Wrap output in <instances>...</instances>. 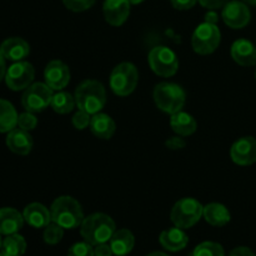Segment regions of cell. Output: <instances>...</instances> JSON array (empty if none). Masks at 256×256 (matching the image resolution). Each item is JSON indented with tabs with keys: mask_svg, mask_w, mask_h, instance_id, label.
Returning a JSON list of instances; mask_svg holds the SVG:
<instances>
[{
	"mask_svg": "<svg viewBox=\"0 0 256 256\" xmlns=\"http://www.w3.org/2000/svg\"><path fill=\"white\" fill-rule=\"evenodd\" d=\"M130 5L129 0H105L102 12L106 22L112 26L124 24L130 15Z\"/></svg>",
	"mask_w": 256,
	"mask_h": 256,
	"instance_id": "5bb4252c",
	"label": "cell"
},
{
	"mask_svg": "<svg viewBox=\"0 0 256 256\" xmlns=\"http://www.w3.org/2000/svg\"><path fill=\"white\" fill-rule=\"evenodd\" d=\"M54 90L46 82H34L25 89L22 96V105L26 112H40L50 105Z\"/></svg>",
	"mask_w": 256,
	"mask_h": 256,
	"instance_id": "9c48e42d",
	"label": "cell"
},
{
	"mask_svg": "<svg viewBox=\"0 0 256 256\" xmlns=\"http://www.w3.org/2000/svg\"><path fill=\"white\" fill-rule=\"evenodd\" d=\"M146 256H169L168 254H165V252H152V254L146 255Z\"/></svg>",
	"mask_w": 256,
	"mask_h": 256,
	"instance_id": "60d3db41",
	"label": "cell"
},
{
	"mask_svg": "<svg viewBox=\"0 0 256 256\" xmlns=\"http://www.w3.org/2000/svg\"><path fill=\"white\" fill-rule=\"evenodd\" d=\"M22 216L25 222L35 229L46 228L52 222V214L49 209L40 202H32L25 206Z\"/></svg>",
	"mask_w": 256,
	"mask_h": 256,
	"instance_id": "2e32d148",
	"label": "cell"
},
{
	"mask_svg": "<svg viewBox=\"0 0 256 256\" xmlns=\"http://www.w3.org/2000/svg\"><path fill=\"white\" fill-rule=\"evenodd\" d=\"M154 102L162 112L174 114L184 108L186 94L180 85L174 82H159L154 88Z\"/></svg>",
	"mask_w": 256,
	"mask_h": 256,
	"instance_id": "277c9868",
	"label": "cell"
},
{
	"mask_svg": "<svg viewBox=\"0 0 256 256\" xmlns=\"http://www.w3.org/2000/svg\"><path fill=\"white\" fill-rule=\"evenodd\" d=\"M44 79L46 85L52 90H62L70 82V70L65 62L52 60L44 70Z\"/></svg>",
	"mask_w": 256,
	"mask_h": 256,
	"instance_id": "4fadbf2b",
	"label": "cell"
},
{
	"mask_svg": "<svg viewBox=\"0 0 256 256\" xmlns=\"http://www.w3.org/2000/svg\"><path fill=\"white\" fill-rule=\"evenodd\" d=\"M232 58L242 66H254L256 64V45L248 39H238L232 45Z\"/></svg>",
	"mask_w": 256,
	"mask_h": 256,
	"instance_id": "9a60e30c",
	"label": "cell"
},
{
	"mask_svg": "<svg viewBox=\"0 0 256 256\" xmlns=\"http://www.w3.org/2000/svg\"><path fill=\"white\" fill-rule=\"evenodd\" d=\"M245 2H248V4L250 5H256V0H244Z\"/></svg>",
	"mask_w": 256,
	"mask_h": 256,
	"instance_id": "7bdbcfd3",
	"label": "cell"
},
{
	"mask_svg": "<svg viewBox=\"0 0 256 256\" xmlns=\"http://www.w3.org/2000/svg\"><path fill=\"white\" fill-rule=\"evenodd\" d=\"M34 76V66L30 62L22 60V62H15L6 70L5 82L10 90L19 92V90H25L28 86H30Z\"/></svg>",
	"mask_w": 256,
	"mask_h": 256,
	"instance_id": "30bf717a",
	"label": "cell"
},
{
	"mask_svg": "<svg viewBox=\"0 0 256 256\" xmlns=\"http://www.w3.org/2000/svg\"><path fill=\"white\" fill-rule=\"evenodd\" d=\"M94 254L95 256H112L114 255V252H112L110 244L104 242V244H99L95 246Z\"/></svg>",
	"mask_w": 256,
	"mask_h": 256,
	"instance_id": "8d00e7d4",
	"label": "cell"
},
{
	"mask_svg": "<svg viewBox=\"0 0 256 256\" xmlns=\"http://www.w3.org/2000/svg\"><path fill=\"white\" fill-rule=\"evenodd\" d=\"M95 2L96 0H62L66 9L75 12H85V10L90 9L95 4Z\"/></svg>",
	"mask_w": 256,
	"mask_h": 256,
	"instance_id": "1f68e13d",
	"label": "cell"
},
{
	"mask_svg": "<svg viewBox=\"0 0 256 256\" xmlns=\"http://www.w3.org/2000/svg\"><path fill=\"white\" fill-rule=\"evenodd\" d=\"M198 2H200L202 8H206L209 10H216L220 8H224L230 0H198Z\"/></svg>",
	"mask_w": 256,
	"mask_h": 256,
	"instance_id": "e575fe53",
	"label": "cell"
},
{
	"mask_svg": "<svg viewBox=\"0 0 256 256\" xmlns=\"http://www.w3.org/2000/svg\"><path fill=\"white\" fill-rule=\"evenodd\" d=\"M135 238L132 232L128 229H120L114 232L110 239V246L116 256H125L134 249Z\"/></svg>",
	"mask_w": 256,
	"mask_h": 256,
	"instance_id": "603a6c76",
	"label": "cell"
},
{
	"mask_svg": "<svg viewBox=\"0 0 256 256\" xmlns=\"http://www.w3.org/2000/svg\"><path fill=\"white\" fill-rule=\"evenodd\" d=\"M0 52L6 60L22 62L29 55L30 46L22 38H9L0 45Z\"/></svg>",
	"mask_w": 256,
	"mask_h": 256,
	"instance_id": "e0dca14e",
	"label": "cell"
},
{
	"mask_svg": "<svg viewBox=\"0 0 256 256\" xmlns=\"http://www.w3.org/2000/svg\"><path fill=\"white\" fill-rule=\"evenodd\" d=\"M165 145H166L168 149L170 150H182L184 149L185 145H186V142H185L180 135H178V136L169 138V139L165 142Z\"/></svg>",
	"mask_w": 256,
	"mask_h": 256,
	"instance_id": "836d02e7",
	"label": "cell"
},
{
	"mask_svg": "<svg viewBox=\"0 0 256 256\" xmlns=\"http://www.w3.org/2000/svg\"><path fill=\"white\" fill-rule=\"evenodd\" d=\"M189 256H225V252L218 242H204L198 245Z\"/></svg>",
	"mask_w": 256,
	"mask_h": 256,
	"instance_id": "83f0119b",
	"label": "cell"
},
{
	"mask_svg": "<svg viewBox=\"0 0 256 256\" xmlns=\"http://www.w3.org/2000/svg\"><path fill=\"white\" fill-rule=\"evenodd\" d=\"M2 234H0V249H2Z\"/></svg>",
	"mask_w": 256,
	"mask_h": 256,
	"instance_id": "ee69618b",
	"label": "cell"
},
{
	"mask_svg": "<svg viewBox=\"0 0 256 256\" xmlns=\"http://www.w3.org/2000/svg\"><path fill=\"white\" fill-rule=\"evenodd\" d=\"M25 250H26V242L22 235L16 232V234L6 235V238L2 240L0 252L4 256H22Z\"/></svg>",
	"mask_w": 256,
	"mask_h": 256,
	"instance_id": "484cf974",
	"label": "cell"
},
{
	"mask_svg": "<svg viewBox=\"0 0 256 256\" xmlns=\"http://www.w3.org/2000/svg\"><path fill=\"white\" fill-rule=\"evenodd\" d=\"M0 256H4V255H2V252H0Z\"/></svg>",
	"mask_w": 256,
	"mask_h": 256,
	"instance_id": "f6af8a7d",
	"label": "cell"
},
{
	"mask_svg": "<svg viewBox=\"0 0 256 256\" xmlns=\"http://www.w3.org/2000/svg\"><path fill=\"white\" fill-rule=\"evenodd\" d=\"M52 222L62 229H75L80 226L84 220L82 205L72 196H59L54 200L50 208Z\"/></svg>",
	"mask_w": 256,
	"mask_h": 256,
	"instance_id": "3957f363",
	"label": "cell"
},
{
	"mask_svg": "<svg viewBox=\"0 0 256 256\" xmlns=\"http://www.w3.org/2000/svg\"><path fill=\"white\" fill-rule=\"evenodd\" d=\"M6 146L10 152L18 155H28L32 149V138L29 132L22 129H12L8 132Z\"/></svg>",
	"mask_w": 256,
	"mask_h": 256,
	"instance_id": "ac0fdd59",
	"label": "cell"
},
{
	"mask_svg": "<svg viewBox=\"0 0 256 256\" xmlns=\"http://www.w3.org/2000/svg\"><path fill=\"white\" fill-rule=\"evenodd\" d=\"M75 105H76V102H75L74 95H72L68 92H62V90L55 92L52 95V102H50V106L52 108V110L62 115L72 112Z\"/></svg>",
	"mask_w": 256,
	"mask_h": 256,
	"instance_id": "4316f807",
	"label": "cell"
},
{
	"mask_svg": "<svg viewBox=\"0 0 256 256\" xmlns=\"http://www.w3.org/2000/svg\"><path fill=\"white\" fill-rule=\"evenodd\" d=\"M229 256H256L255 252L252 249L246 246H239L235 248L234 250H232Z\"/></svg>",
	"mask_w": 256,
	"mask_h": 256,
	"instance_id": "74e56055",
	"label": "cell"
},
{
	"mask_svg": "<svg viewBox=\"0 0 256 256\" xmlns=\"http://www.w3.org/2000/svg\"><path fill=\"white\" fill-rule=\"evenodd\" d=\"M62 236H64V229L62 226H59L55 222H50L44 230V242L49 245H56L62 242Z\"/></svg>",
	"mask_w": 256,
	"mask_h": 256,
	"instance_id": "f1b7e54d",
	"label": "cell"
},
{
	"mask_svg": "<svg viewBox=\"0 0 256 256\" xmlns=\"http://www.w3.org/2000/svg\"><path fill=\"white\" fill-rule=\"evenodd\" d=\"M159 242L165 250L175 252L186 248L188 242H189V238L184 232V229L175 226L172 228V229L164 230L160 234Z\"/></svg>",
	"mask_w": 256,
	"mask_h": 256,
	"instance_id": "d6986e66",
	"label": "cell"
},
{
	"mask_svg": "<svg viewBox=\"0 0 256 256\" xmlns=\"http://www.w3.org/2000/svg\"><path fill=\"white\" fill-rule=\"evenodd\" d=\"M72 125H74L75 129L78 130H84L86 129L88 126H90V122H92V115L86 112H82V110H79L74 114L72 119Z\"/></svg>",
	"mask_w": 256,
	"mask_h": 256,
	"instance_id": "d6a6232c",
	"label": "cell"
},
{
	"mask_svg": "<svg viewBox=\"0 0 256 256\" xmlns=\"http://www.w3.org/2000/svg\"><path fill=\"white\" fill-rule=\"evenodd\" d=\"M90 132L99 139L108 140L112 138L115 132V122L104 112H98L92 116L90 122Z\"/></svg>",
	"mask_w": 256,
	"mask_h": 256,
	"instance_id": "44dd1931",
	"label": "cell"
},
{
	"mask_svg": "<svg viewBox=\"0 0 256 256\" xmlns=\"http://www.w3.org/2000/svg\"><path fill=\"white\" fill-rule=\"evenodd\" d=\"M222 18L225 24L232 29H242L252 19V12L245 2L232 0L222 8Z\"/></svg>",
	"mask_w": 256,
	"mask_h": 256,
	"instance_id": "8fae6325",
	"label": "cell"
},
{
	"mask_svg": "<svg viewBox=\"0 0 256 256\" xmlns=\"http://www.w3.org/2000/svg\"><path fill=\"white\" fill-rule=\"evenodd\" d=\"M139 72L132 62H122L112 69L110 74V88L118 96H128L136 88Z\"/></svg>",
	"mask_w": 256,
	"mask_h": 256,
	"instance_id": "8992f818",
	"label": "cell"
},
{
	"mask_svg": "<svg viewBox=\"0 0 256 256\" xmlns=\"http://www.w3.org/2000/svg\"><path fill=\"white\" fill-rule=\"evenodd\" d=\"M130 4H134V5H138V4H142L144 0H129Z\"/></svg>",
	"mask_w": 256,
	"mask_h": 256,
	"instance_id": "b9f144b4",
	"label": "cell"
},
{
	"mask_svg": "<svg viewBox=\"0 0 256 256\" xmlns=\"http://www.w3.org/2000/svg\"><path fill=\"white\" fill-rule=\"evenodd\" d=\"M230 156L235 164L249 166L256 162V139L254 136H242L232 144Z\"/></svg>",
	"mask_w": 256,
	"mask_h": 256,
	"instance_id": "7c38bea8",
	"label": "cell"
},
{
	"mask_svg": "<svg viewBox=\"0 0 256 256\" xmlns=\"http://www.w3.org/2000/svg\"><path fill=\"white\" fill-rule=\"evenodd\" d=\"M24 216L16 209L2 208L0 209V234H16L24 225Z\"/></svg>",
	"mask_w": 256,
	"mask_h": 256,
	"instance_id": "ffe728a7",
	"label": "cell"
},
{
	"mask_svg": "<svg viewBox=\"0 0 256 256\" xmlns=\"http://www.w3.org/2000/svg\"><path fill=\"white\" fill-rule=\"evenodd\" d=\"M170 126L174 130V132H176L180 136H189L196 132L198 124L196 120L189 112L180 110V112L172 114Z\"/></svg>",
	"mask_w": 256,
	"mask_h": 256,
	"instance_id": "7402d4cb",
	"label": "cell"
},
{
	"mask_svg": "<svg viewBox=\"0 0 256 256\" xmlns=\"http://www.w3.org/2000/svg\"><path fill=\"white\" fill-rule=\"evenodd\" d=\"M222 32L216 24L204 22L198 25L192 36V46L200 55H209L219 48Z\"/></svg>",
	"mask_w": 256,
	"mask_h": 256,
	"instance_id": "52a82bcc",
	"label": "cell"
},
{
	"mask_svg": "<svg viewBox=\"0 0 256 256\" xmlns=\"http://www.w3.org/2000/svg\"><path fill=\"white\" fill-rule=\"evenodd\" d=\"M202 216L206 220L208 224L212 225V226L222 228L229 224L230 219V212L226 209V206L219 202H210L206 206H204V212Z\"/></svg>",
	"mask_w": 256,
	"mask_h": 256,
	"instance_id": "cb8c5ba5",
	"label": "cell"
},
{
	"mask_svg": "<svg viewBox=\"0 0 256 256\" xmlns=\"http://www.w3.org/2000/svg\"><path fill=\"white\" fill-rule=\"evenodd\" d=\"M255 78H256V72H255Z\"/></svg>",
	"mask_w": 256,
	"mask_h": 256,
	"instance_id": "bcb514c9",
	"label": "cell"
},
{
	"mask_svg": "<svg viewBox=\"0 0 256 256\" xmlns=\"http://www.w3.org/2000/svg\"><path fill=\"white\" fill-rule=\"evenodd\" d=\"M115 232L116 226L114 220L104 212H95L84 218L80 225V234L82 239L92 246L110 242Z\"/></svg>",
	"mask_w": 256,
	"mask_h": 256,
	"instance_id": "6da1fadb",
	"label": "cell"
},
{
	"mask_svg": "<svg viewBox=\"0 0 256 256\" xmlns=\"http://www.w3.org/2000/svg\"><path fill=\"white\" fill-rule=\"evenodd\" d=\"M198 0H172V5L176 10H189L195 6Z\"/></svg>",
	"mask_w": 256,
	"mask_h": 256,
	"instance_id": "d590c367",
	"label": "cell"
},
{
	"mask_svg": "<svg viewBox=\"0 0 256 256\" xmlns=\"http://www.w3.org/2000/svg\"><path fill=\"white\" fill-rule=\"evenodd\" d=\"M75 102L79 110L90 115L102 112L106 104V92L102 82L98 80H84L75 90Z\"/></svg>",
	"mask_w": 256,
	"mask_h": 256,
	"instance_id": "7a4b0ae2",
	"label": "cell"
},
{
	"mask_svg": "<svg viewBox=\"0 0 256 256\" xmlns=\"http://www.w3.org/2000/svg\"><path fill=\"white\" fill-rule=\"evenodd\" d=\"M5 58L4 55L0 52V82L5 78V74H6V64H5Z\"/></svg>",
	"mask_w": 256,
	"mask_h": 256,
	"instance_id": "ab89813d",
	"label": "cell"
},
{
	"mask_svg": "<svg viewBox=\"0 0 256 256\" xmlns=\"http://www.w3.org/2000/svg\"><path fill=\"white\" fill-rule=\"evenodd\" d=\"M218 20H219V15L215 10H209V12L205 14V22H210V24H216Z\"/></svg>",
	"mask_w": 256,
	"mask_h": 256,
	"instance_id": "f35d334b",
	"label": "cell"
},
{
	"mask_svg": "<svg viewBox=\"0 0 256 256\" xmlns=\"http://www.w3.org/2000/svg\"><path fill=\"white\" fill-rule=\"evenodd\" d=\"M68 256H95V254L92 245L84 240V242L72 245L68 252Z\"/></svg>",
	"mask_w": 256,
	"mask_h": 256,
	"instance_id": "f546056e",
	"label": "cell"
},
{
	"mask_svg": "<svg viewBox=\"0 0 256 256\" xmlns=\"http://www.w3.org/2000/svg\"><path fill=\"white\" fill-rule=\"evenodd\" d=\"M204 206L192 198H184L176 202L170 212L172 224L180 229L192 228L202 216Z\"/></svg>",
	"mask_w": 256,
	"mask_h": 256,
	"instance_id": "5b68a950",
	"label": "cell"
},
{
	"mask_svg": "<svg viewBox=\"0 0 256 256\" xmlns=\"http://www.w3.org/2000/svg\"><path fill=\"white\" fill-rule=\"evenodd\" d=\"M148 62L152 72L162 78L172 76L179 69L176 54L168 46L152 48L148 56Z\"/></svg>",
	"mask_w": 256,
	"mask_h": 256,
	"instance_id": "ba28073f",
	"label": "cell"
},
{
	"mask_svg": "<svg viewBox=\"0 0 256 256\" xmlns=\"http://www.w3.org/2000/svg\"><path fill=\"white\" fill-rule=\"evenodd\" d=\"M18 125H19L20 129L30 132V130H34L36 128L38 119L34 115V112H25L20 114L19 118H18Z\"/></svg>",
	"mask_w": 256,
	"mask_h": 256,
	"instance_id": "4dcf8cb0",
	"label": "cell"
},
{
	"mask_svg": "<svg viewBox=\"0 0 256 256\" xmlns=\"http://www.w3.org/2000/svg\"><path fill=\"white\" fill-rule=\"evenodd\" d=\"M18 118L19 115L12 102L0 99V132H9L15 129L18 125Z\"/></svg>",
	"mask_w": 256,
	"mask_h": 256,
	"instance_id": "d4e9b609",
	"label": "cell"
}]
</instances>
